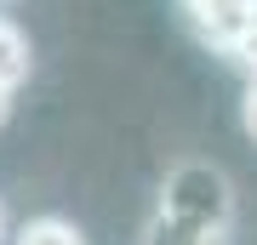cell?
Listing matches in <instances>:
<instances>
[{
  "instance_id": "6da1fadb",
  "label": "cell",
  "mask_w": 257,
  "mask_h": 245,
  "mask_svg": "<svg viewBox=\"0 0 257 245\" xmlns=\"http://www.w3.org/2000/svg\"><path fill=\"white\" fill-rule=\"evenodd\" d=\"M229 177L217 171V165L206 160H183L172 177H166L160 188V211H172V217H194V222H217L229 228Z\"/></svg>"
},
{
  "instance_id": "7a4b0ae2",
  "label": "cell",
  "mask_w": 257,
  "mask_h": 245,
  "mask_svg": "<svg viewBox=\"0 0 257 245\" xmlns=\"http://www.w3.org/2000/svg\"><path fill=\"white\" fill-rule=\"evenodd\" d=\"M194 35L217 52H234L240 40L257 29V0H183Z\"/></svg>"
},
{
  "instance_id": "3957f363",
  "label": "cell",
  "mask_w": 257,
  "mask_h": 245,
  "mask_svg": "<svg viewBox=\"0 0 257 245\" xmlns=\"http://www.w3.org/2000/svg\"><path fill=\"white\" fill-rule=\"evenodd\" d=\"M143 245H229V228L217 222H194V217H172V211H155Z\"/></svg>"
},
{
  "instance_id": "277c9868",
  "label": "cell",
  "mask_w": 257,
  "mask_h": 245,
  "mask_svg": "<svg viewBox=\"0 0 257 245\" xmlns=\"http://www.w3.org/2000/svg\"><path fill=\"white\" fill-rule=\"evenodd\" d=\"M29 69H35V52H29V35L12 18H0V86L18 91L29 80Z\"/></svg>"
},
{
  "instance_id": "5b68a950",
  "label": "cell",
  "mask_w": 257,
  "mask_h": 245,
  "mask_svg": "<svg viewBox=\"0 0 257 245\" xmlns=\"http://www.w3.org/2000/svg\"><path fill=\"white\" fill-rule=\"evenodd\" d=\"M12 245H86V234L69 217H29L23 228H12Z\"/></svg>"
},
{
  "instance_id": "8992f818",
  "label": "cell",
  "mask_w": 257,
  "mask_h": 245,
  "mask_svg": "<svg viewBox=\"0 0 257 245\" xmlns=\"http://www.w3.org/2000/svg\"><path fill=\"white\" fill-rule=\"evenodd\" d=\"M240 126H246V137L257 143V80H251V91H246V103H240Z\"/></svg>"
},
{
  "instance_id": "52a82bcc",
  "label": "cell",
  "mask_w": 257,
  "mask_h": 245,
  "mask_svg": "<svg viewBox=\"0 0 257 245\" xmlns=\"http://www.w3.org/2000/svg\"><path fill=\"white\" fill-rule=\"evenodd\" d=\"M0 245H12V211H6V200H0Z\"/></svg>"
},
{
  "instance_id": "ba28073f",
  "label": "cell",
  "mask_w": 257,
  "mask_h": 245,
  "mask_svg": "<svg viewBox=\"0 0 257 245\" xmlns=\"http://www.w3.org/2000/svg\"><path fill=\"white\" fill-rule=\"evenodd\" d=\"M12 120V86H0V126Z\"/></svg>"
}]
</instances>
